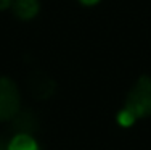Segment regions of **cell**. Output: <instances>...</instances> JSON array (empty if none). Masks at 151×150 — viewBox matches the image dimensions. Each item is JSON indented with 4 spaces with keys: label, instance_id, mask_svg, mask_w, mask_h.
Here are the masks:
<instances>
[{
    "label": "cell",
    "instance_id": "1",
    "mask_svg": "<svg viewBox=\"0 0 151 150\" xmlns=\"http://www.w3.org/2000/svg\"><path fill=\"white\" fill-rule=\"evenodd\" d=\"M125 108L134 113L135 118L151 115V78L142 76L127 95Z\"/></svg>",
    "mask_w": 151,
    "mask_h": 150
},
{
    "label": "cell",
    "instance_id": "2",
    "mask_svg": "<svg viewBox=\"0 0 151 150\" xmlns=\"http://www.w3.org/2000/svg\"><path fill=\"white\" fill-rule=\"evenodd\" d=\"M19 110V92L8 78H0V120H10Z\"/></svg>",
    "mask_w": 151,
    "mask_h": 150
},
{
    "label": "cell",
    "instance_id": "3",
    "mask_svg": "<svg viewBox=\"0 0 151 150\" xmlns=\"http://www.w3.org/2000/svg\"><path fill=\"white\" fill-rule=\"evenodd\" d=\"M13 10L18 18L31 20L39 13V2L37 0H13Z\"/></svg>",
    "mask_w": 151,
    "mask_h": 150
},
{
    "label": "cell",
    "instance_id": "4",
    "mask_svg": "<svg viewBox=\"0 0 151 150\" xmlns=\"http://www.w3.org/2000/svg\"><path fill=\"white\" fill-rule=\"evenodd\" d=\"M31 89L37 97H48L53 92V81L47 76H35L32 78Z\"/></svg>",
    "mask_w": 151,
    "mask_h": 150
},
{
    "label": "cell",
    "instance_id": "5",
    "mask_svg": "<svg viewBox=\"0 0 151 150\" xmlns=\"http://www.w3.org/2000/svg\"><path fill=\"white\" fill-rule=\"evenodd\" d=\"M8 150H39L35 141L29 134H18L12 141Z\"/></svg>",
    "mask_w": 151,
    "mask_h": 150
},
{
    "label": "cell",
    "instance_id": "6",
    "mask_svg": "<svg viewBox=\"0 0 151 150\" xmlns=\"http://www.w3.org/2000/svg\"><path fill=\"white\" fill-rule=\"evenodd\" d=\"M135 120L137 118L134 116V113L129 112L127 108H124L122 112H119V115H117V121H119V124H122V126H130Z\"/></svg>",
    "mask_w": 151,
    "mask_h": 150
},
{
    "label": "cell",
    "instance_id": "7",
    "mask_svg": "<svg viewBox=\"0 0 151 150\" xmlns=\"http://www.w3.org/2000/svg\"><path fill=\"white\" fill-rule=\"evenodd\" d=\"M13 3V0H0V10H5L8 8L10 5Z\"/></svg>",
    "mask_w": 151,
    "mask_h": 150
},
{
    "label": "cell",
    "instance_id": "8",
    "mask_svg": "<svg viewBox=\"0 0 151 150\" xmlns=\"http://www.w3.org/2000/svg\"><path fill=\"white\" fill-rule=\"evenodd\" d=\"M81 3H84V5H95V3H98L100 0H79Z\"/></svg>",
    "mask_w": 151,
    "mask_h": 150
}]
</instances>
